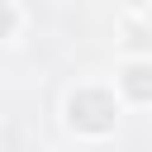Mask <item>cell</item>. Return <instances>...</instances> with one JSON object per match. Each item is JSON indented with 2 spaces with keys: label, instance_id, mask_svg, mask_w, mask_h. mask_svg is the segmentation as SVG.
<instances>
[{
  "label": "cell",
  "instance_id": "3957f363",
  "mask_svg": "<svg viewBox=\"0 0 152 152\" xmlns=\"http://www.w3.org/2000/svg\"><path fill=\"white\" fill-rule=\"evenodd\" d=\"M24 33H28V5L24 0H5V43L19 48Z\"/></svg>",
  "mask_w": 152,
  "mask_h": 152
},
{
  "label": "cell",
  "instance_id": "6da1fadb",
  "mask_svg": "<svg viewBox=\"0 0 152 152\" xmlns=\"http://www.w3.org/2000/svg\"><path fill=\"white\" fill-rule=\"evenodd\" d=\"M62 133L76 142V147H100L119 133L128 104L119 100L114 81L109 76H81L62 90Z\"/></svg>",
  "mask_w": 152,
  "mask_h": 152
},
{
  "label": "cell",
  "instance_id": "7a4b0ae2",
  "mask_svg": "<svg viewBox=\"0 0 152 152\" xmlns=\"http://www.w3.org/2000/svg\"><path fill=\"white\" fill-rule=\"evenodd\" d=\"M114 90L128 109H147L152 104V57H119L114 62Z\"/></svg>",
  "mask_w": 152,
  "mask_h": 152
}]
</instances>
